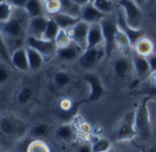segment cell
<instances>
[{
	"instance_id": "obj_15",
	"label": "cell",
	"mask_w": 156,
	"mask_h": 152,
	"mask_svg": "<svg viewBox=\"0 0 156 152\" xmlns=\"http://www.w3.org/2000/svg\"><path fill=\"white\" fill-rule=\"evenodd\" d=\"M132 61L133 70L139 78H145L151 75V67L147 57H142L133 51V53L132 54Z\"/></svg>"
},
{
	"instance_id": "obj_37",
	"label": "cell",
	"mask_w": 156,
	"mask_h": 152,
	"mask_svg": "<svg viewBox=\"0 0 156 152\" xmlns=\"http://www.w3.org/2000/svg\"><path fill=\"white\" fill-rule=\"evenodd\" d=\"M9 70L7 68V65H5V63H1V67H0V81L2 84H4L8 78H9Z\"/></svg>"
},
{
	"instance_id": "obj_47",
	"label": "cell",
	"mask_w": 156,
	"mask_h": 152,
	"mask_svg": "<svg viewBox=\"0 0 156 152\" xmlns=\"http://www.w3.org/2000/svg\"><path fill=\"white\" fill-rule=\"evenodd\" d=\"M4 2H6V0H0V3H4Z\"/></svg>"
},
{
	"instance_id": "obj_8",
	"label": "cell",
	"mask_w": 156,
	"mask_h": 152,
	"mask_svg": "<svg viewBox=\"0 0 156 152\" xmlns=\"http://www.w3.org/2000/svg\"><path fill=\"white\" fill-rule=\"evenodd\" d=\"M90 25L80 20L74 26L68 30L69 36L75 44L80 47L83 50L88 47V35Z\"/></svg>"
},
{
	"instance_id": "obj_29",
	"label": "cell",
	"mask_w": 156,
	"mask_h": 152,
	"mask_svg": "<svg viewBox=\"0 0 156 152\" xmlns=\"http://www.w3.org/2000/svg\"><path fill=\"white\" fill-rule=\"evenodd\" d=\"M91 146L93 152H110L113 148L112 140L106 138L98 139L91 144Z\"/></svg>"
},
{
	"instance_id": "obj_36",
	"label": "cell",
	"mask_w": 156,
	"mask_h": 152,
	"mask_svg": "<svg viewBox=\"0 0 156 152\" xmlns=\"http://www.w3.org/2000/svg\"><path fill=\"white\" fill-rule=\"evenodd\" d=\"M45 11L49 15H55L61 10V3L60 0H49L44 4Z\"/></svg>"
},
{
	"instance_id": "obj_48",
	"label": "cell",
	"mask_w": 156,
	"mask_h": 152,
	"mask_svg": "<svg viewBox=\"0 0 156 152\" xmlns=\"http://www.w3.org/2000/svg\"><path fill=\"white\" fill-rule=\"evenodd\" d=\"M155 52H156V45H155Z\"/></svg>"
},
{
	"instance_id": "obj_5",
	"label": "cell",
	"mask_w": 156,
	"mask_h": 152,
	"mask_svg": "<svg viewBox=\"0 0 156 152\" xmlns=\"http://www.w3.org/2000/svg\"><path fill=\"white\" fill-rule=\"evenodd\" d=\"M134 118L135 113H128L121 123L118 125L116 130L113 134V139L115 141L123 143V142H130L134 138L137 137L135 125H134Z\"/></svg>"
},
{
	"instance_id": "obj_43",
	"label": "cell",
	"mask_w": 156,
	"mask_h": 152,
	"mask_svg": "<svg viewBox=\"0 0 156 152\" xmlns=\"http://www.w3.org/2000/svg\"><path fill=\"white\" fill-rule=\"evenodd\" d=\"M150 76H151V81H152V85H153V86H156V72L152 73Z\"/></svg>"
},
{
	"instance_id": "obj_41",
	"label": "cell",
	"mask_w": 156,
	"mask_h": 152,
	"mask_svg": "<svg viewBox=\"0 0 156 152\" xmlns=\"http://www.w3.org/2000/svg\"><path fill=\"white\" fill-rule=\"evenodd\" d=\"M73 2H74L75 4H77L79 6L82 7V6L88 5V4L91 3V0H73Z\"/></svg>"
},
{
	"instance_id": "obj_19",
	"label": "cell",
	"mask_w": 156,
	"mask_h": 152,
	"mask_svg": "<svg viewBox=\"0 0 156 152\" xmlns=\"http://www.w3.org/2000/svg\"><path fill=\"white\" fill-rule=\"evenodd\" d=\"M133 49L136 54L144 57H148L150 55L155 52V45L150 38L143 36L135 43Z\"/></svg>"
},
{
	"instance_id": "obj_25",
	"label": "cell",
	"mask_w": 156,
	"mask_h": 152,
	"mask_svg": "<svg viewBox=\"0 0 156 152\" xmlns=\"http://www.w3.org/2000/svg\"><path fill=\"white\" fill-rule=\"evenodd\" d=\"M60 3H61L60 12L80 18L81 7L79 6L77 4H75L73 0H60Z\"/></svg>"
},
{
	"instance_id": "obj_33",
	"label": "cell",
	"mask_w": 156,
	"mask_h": 152,
	"mask_svg": "<svg viewBox=\"0 0 156 152\" xmlns=\"http://www.w3.org/2000/svg\"><path fill=\"white\" fill-rule=\"evenodd\" d=\"M70 81H71V77L66 71H58L54 76V82L58 87L65 88L70 83Z\"/></svg>"
},
{
	"instance_id": "obj_45",
	"label": "cell",
	"mask_w": 156,
	"mask_h": 152,
	"mask_svg": "<svg viewBox=\"0 0 156 152\" xmlns=\"http://www.w3.org/2000/svg\"><path fill=\"white\" fill-rule=\"evenodd\" d=\"M48 1H49V0H41V2H42L43 4H45V3H47Z\"/></svg>"
},
{
	"instance_id": "obj_50",
	"label": "cell",
	"mask_w": 156,
	"mask_h": 152,
	"mask_svg": "<svg viewBox=\"0 0 156 152\" xmlns=\"http://www.w3.org/2000/svg\"><path fill=\"white\" fill-rule=\"evenodd\" d=\"M150 152H154V151H150Z\"/></svg>"
},
{
	"instance_id": "obj_18",
	"label": "cell",
	"mask_w": 156,
	"mask_h": 152,
	"mask_svg": "<svg viewBox=\"0 0 156 152\" xmlns=\"http://www.w3.org/2000/svg\"><path fill=\"white\" fill-rule=\"evenodd\" d=\"M101 46H104L101 26L100 23L91 24L88 35V47H97Z\"/></svg>"
},
{
	"instance_id": "obj_35",
	"label": "cell",
	"mask_w": 156,
	"mask_h": 152,
	"mask_svg": "<svg viewBox=\"0 0 156 152\" xmlns=\"http://www.w3.org/2000/svg\"><path fill=\"white\" fill-rule=\"evenodd\" d=\"M32 96H33V91H32L31 88L25 87L19 91V93L17 95V101L21 105L27 104L31 100Z\"/></svg>"
},
{
	"instance_id": "obj_20",
	"label": "cell",
	"mask_w": 156,
	"mask_h": 152,
	"mask_svg": "<svg viewBox=\"0 0 156 152\" xmlns=\"http://www.w3.org/2000/svg\"><path fill=\"white\" fill-rule=\"evenodd\" d=\"M50 17L55 20V22L58 25L60 29L65 30H69V28L74 26L78 22L80 21V18L69 16L62 12H58L55 15H52Z\"/></svg>"
},
{
	"instance_id": "obj_9",
	"label": "cell",
	"mask_w": 156,
	"mask_h": 152,
	"mask_svg": "<svg viewBox=\"0 0 156 152\" xmlns=\"http://www.w3.org/2000/svg\"><path fill=\"white\" fill-rule=\"evenodd\" d=\"M84 80L90 87V99L91 101H98L105 95L104 86L98 75L88 73L84 76Z\"/></svg>"
},
{
	"instance_id": "obj_34",
	"label": "cell",
	"mask_w": 156,
	"mask_h": 152,
	"mask_svg": "<svg viewBox=\"0 0 156 152\" xmlns=\"http://www.w3.org/2000/svg\"><path fill=\"white\" fill-rule=\"evenodd\" d=\"M11 51L8 48L5 39L1 36V47H0V57L2 63H5V65H12L11 63Z\"/></svg>"
},
{
	"instance_id": "obj_26",
	"label": "cell",
	"mask_w": 156,
	"mask_h": 152,
	"mask_svg": "<svg viewBox=\"0 0 156 152\" xmlns=\"http://www.w3.org/2000/svg\"><path fill=\"white\" fill-rule=\"evenodd\" d=\"M49 132H50L49 126L48 124L41 123V124H38V125L32 127L29 130L28 133L35 140H43L48 136Z\"/></svg>"
},
{
	"instance_id": "obj_39",
	"label": "cell",
	"mask_w": 156,
	"mask_h": 152,
	"mask_svg": "<svg viewBox=\"0 0 156 152\" xmlns=\"http://www.w3.org/2000/svg\"><path fill=\"white\" fill-rule=\"evenodd\" d=\"M147 59H148V62H149V65H150V67H151V72L152 73L156 72V52L153 53L152 55H150L147 57Z\"/></svg>"
},
{
	"instance_id": "obj_16",
	"label": "cell",
	"mask_w": 156,
	"mask_h": 152,
	"mask_svg": "<svg viewBox=\"0 0 156 152\" xmlns=\"http://www.w3.org/2000/svg\"><path fill=\"white\" fill-rule=\"evenodd\" d=\"M132 69H133V61L127 56L120 57L113 62V71L115 75L120 78H126Z\"/></svg>"
},
{
	"instance_id": "obj_17",
	"label": "cell",
	"mask_w": 156,
	"mask_h": 152,
	"mask_svg": "<svg viewBox=\"0 0 156 152\" xmlns=\"http://www.w3.org/2000/svg\"><path fill=\"white\" fill-rule=\"evenodd\" d=\"M84 50L79 47L74 42H71L69 46L61 48H58L57 55L58 57L65 61H72L75 59H79L80 55L82 54Z\"/></svg>"
},
{
	"instance_id": "obj_4",
	"label": "cell",
	"mask_w": 156,
	"mask_h": 152,
	"mask_svg": "<svg viewBox=\"0 0 156 152\" xmlns=\"http://www.w3.org/2000/svg\"><path fill=\"white\" fill-rule=\"evenodd\" d=\"M103 33L104 38V48L107 57H111L116 47L115 36L118 30L117 16L113 14L105 16V17L100 22Z\"/></svg>"
},
{
	"instance_id": "obj_44",
	"label": "cell",
	"mask_w": 156,
	"mask_h": 152,
	"mask_svg": "<svg viewBox=\"0 0 156 152\" xmlns=\"http://www.w3.org/2000/svg\"><path fill=\"white\" fill-rule=\"evenodd\" d=\"M110 152H128V150H124V149H114V148H112V150Z\"/></svg>"
},
{
	"instance_id": "obj_12",
	"label": "cell",
	"mask_w": 156,
	"mask_h": 152,
	"mask_svg": "<svg viewBox=\"0 0 156 152\" xmlns=\"http://www.w3.org/2000/svg\"><path fill=\"white\" fill-rule=\"evenodd\" d=\"M48 20L49 17H47L46 16L30 18L27 28V36L42 38L46 31Z\"/></svg>"
},
{
	"instance_id": "obj_40",
	"label": "cell",
	"mask_w": 156,
	"mask_h": 152,
	"mask_svg": "<svg viewBox=\"0 0 156 152\" xmlns=\"http://www.w3.org/2000/svg\"><path fill=\"white\" fill-rule=\"evenodd\" d=\"M76 152H93L92 146L91 144H89V143H83L77 148Z\"/></svg>"
},
{
	"instance_id": "obj_22",
	"label": "cell",
	"mask_w": 156,
	"mask_h": 152,
	"mask_svg": "<svg viewBox=\"0 0 156 152\" xmlns=\"http://www.w3.org/2000/svg\"><path fill=\"white\" fill-rule=\"evenodd\" d=\"M25 9L27 12L28 16H30V18L42 16L46 12L44 4L41 2V0H28Z\"/></svg>"
},
{
	"instance_id": "obj_42",
	"label": "cell",
	"mask_w": 156,
	"mask_h": 152,
	"mask_svg": "<svg viewBox=\"0 0 156 152\" xmlns=\"http://www.w3.org/2000/svg\"><path fill=\"white\" fill-rule=\"evenodd\" d=\"M133 1L135 2V4H136L138 6L142 7V6H144V5H145V3H146L147 0H133Z\"/></svg>"
},
{
	"instance_id": "obj_28",
	"label": "cell",
	"mask_w": 156,
	"mask_h": 152,
	"mask_svg": "<svg viewBox=\"0 0 156 152\" xmlns=\"http://www.w3.org/2000/svg\"><path fill=\"white\" fill-rule=\"evenodd\" d=\"M26 152H52V150L44 140H33L27 145Z\"/></svg>"
},
{
	"instance_id": "obj_38",
	"label": "cell",
	"mask_w": 156,
	"mask_h": 152,
	"mask_svg": "<svg viewBox=\"0 0 156 152\" xmlns=\"http://www.w3.org/2000/svg\"><path fill=\"white\" fill-rule=\"evenodd\" d=\"M6 2L15 8H25L28 0H6Z\"/></svg>"
},
{
	"instance_id": "obj_30",
	"label": "cell",
	"mask_w": 156,
	"mask_h": 152,
	"mask_svg": "<svg viewBox=\"0 0 156 152\" xmlns=\"http://www.w3.org/2000/svg\"><path fill=\"white\" fill-rule=\"evenodd\" d=\"M92 4L104 15L112 14L114 10V3L111 0H93Z\"/></svg>"
},
{
	"instance_id": "obj_13",
	"label": "cell",
	"mask_w": 156,
	"mask_h": 152,
	"mask_svg": "<svg viewBox=\"0 0 156 152\" xmlns=\"http://www.w3.org/2000/svg\"><path fill=\"white\" fill-rule=\"evenodd\" d=\"M107 15H104L100 10H98L92 3H90L81 7L80 11V20L91 25L95 23H100Z\"/></svg>"
},
{
	"instance_id": "obj_2",
	"label": "cell",
	"mask_w": 156,
	"mask_h": 152,
	"mask_svg": "<svg viewBox=\"0 0 156 152\" xmlns=\"http://www.w3.org/2000/svg\"><path fill=\"white\" fill-rule=\"evenodd\" d=\"M0 131L9 140H18L29 132L27 124L18 116L11 113L3 114L0 119Z\"/></svg>"
},
{
	"instance_id": "obj_23",
	"label": "cell",
	"mask_w": 156,
	"mask_h": 152,
	"mask_svg": "<svg viewBox=\"0 0 156 152\" xmlns=\"http://www.w3.org/2000/svg\"><path fill=\"white\" fill-rule=\"evenodd\" d=\"M115 45L118 49H121L122 52H130L133 48L132 43L126 34L122 31L119 27L115 36Z\"/></svg>"
},
{
	"instance_id": "obj_49",
	"label": "cell",
	"mask_w": 156,
	"mask_h": 152,
	"mask_svg": "<svg viewBox=\"0 0 156 152\" xmlns=\"http://www.w3.org/2000/svg\"><path fill=\"white\" fill-rule=\"evenodd\" d=\"M92 2H93V0H91V3H92Z\"/></svg>"
},
{
	"instance_id": "obj_31",
	"label": "cell",
	"mask_w": 156,
	"mask_h": 152,
	"mask_svg": "<svg viewBox=\"0 0 156 152\" xmlns=\"http://www.w3.org/2000/svg\"><path fill=\"white\" fill-rule=\"evenodd\" d=\"M14 10L15 7L11 5L9 3L7 2L0 3V23L3 24L7 22L11 18Z\"/></svg>"
},
{
	"instance_id": "obj_27",
	"label": "cell",
	"mask_w": 156,
	"mask_h": 152,
	"mask_svg": "<svg viewBox=\"0 0 156 152\" xmlns=\"http://www.w3.org/2000/svg\"><path fill=\"white\" fill-rule=\"evenodd\" d=\"M59 30H60V27L58 26V25L55 22L54 19L49 17L46 31H45L42 38L45 40H48V41H55Z\"/></svg>"
},
{
	"instance_id": "obj_1",
	"label": "cell",
	"mask_w": 156,
	"mask_h": 152,
	"mask_svg": "<svg viewBox=\"0 0 156 152\" xmlns=\"http://www.w3.org/2000/svg\"><path fill=\"white\" fill-rule=\"evenodd\" d=\"M30 16L25 8H15L11 18L1 24V36L5 39L11 53L14 44H22L25 36H27V28Z\"/></svg>"
},
{
	"instance_id": "obj_46",
	"label": "cell",
	"mask_w": 156,
	"mask_h": 152,
	"mask_svg": "<svg viewBox=\"0 0 156 152\" xmlns=\"http://www.w3.org/2000/svg\"><path fill=\"white\" fill-rule=\"evenodd\" d=\"M111 1H112L113 3H115V2H118V3H119V1H120V0H111Z\"/></svg>"
},
{
	"instance_id": "obj_3",
	"label": "cell",
	"mask_w": 156,
	"mask_h": 152,
	"mask_svg": "<svg viewBox=\"0 0 156 152\" xmlns=\"http://www.w3.org/2000/svg\"><path fill=\"white\" fill-rule=\"evenodd\" d=\"M149 98H145L138 105L135 110L134 125L137 133V138L142 141L147 142L153 136V124L151 119V114L148 108Z\"/></svg>"
},
{
	"instance_id": "obj_10",
	"label": "cell",
	"mask_w": 156,
	"mask_h": 152,
	"mask_svg": "<svg viewBox=\"0 0 156 152\" xmlns=\"http://www.w3.org/2000/svg\"><path fill=\"white\" fill-rule=\"evenodd\" d=\"M27 45L28 47L38 51L41 55H43V57L50 56L58 50L55 41H48L43 38L27 36Z\"/></svg>"
},
{
	"instance_id": "obj_21",
	"label": "cell",
	"mask_w": 156,
	"mask_h": 152,
	"mask_svg": "<svg viewBox=\"0 0 156 152\" xmlns=\"http://www.w3.org/2000/svg\"><path fill=\"white\" fill-rule=\"evenodd\" d=\"M27 57L29 63V69L32 71L39 70L44 63L43 55H41L38 51L28 47H27Z\"/></svg>"
},
{
	"instance_id": "obj_14",
	"label": "cell",
	"mask_w": 156,
	"mask_h": 152,
	"mask_svg": "<svg viewBox=\"0 0 156 152\" xmlns=\"http://www.w3.org/2000/svg\"><path fill=\"white\" fill-rule=\"evenodd\" d=\"M11 63L14 67L19 71L26 72L29 70V63L27 57V47H20L15 50L11 55Z\"/></svg>"
},
{
	"instance_id": "obj_32",
	"label": "cell",
	"mask_w": 156,
	"mask_h": 152,
	"mask_svg": "<svg viewBox=\"0 0 156 152\" xmlns=\"http://www.w3.org/2000/svg\"><path fill=\"white\" fill-rule=\"evenodd\" d=\"M72 42L69 34L68 32V30L65 29H60L56 39H55V43L58 48H61V47H65L67 46H69L70 43Z\"/></svg>"
},
{
	"instance_id": "obj_24",
	"label": "cell",
	"mask_w": 156,
	"mask_h": 152,
	"mask_svg": "<svg viewBox=\"0 0 156 152\" xmlns=\"http://www.w3.org/2000/svg\"><path fill=\"white\" fill-rule=\"evenodd\" d=\"M55 135L59 140L69 141L74 137V129L70 124H62L56 129Z\"/></svg>"
},
{
	"instance_id": "obj_6",
	"label": "cell",
	"mask_w": 156,
	"mask_h": 152,
	"mask_svg": "<svg viewBox=\"0 0 156 152\" xmlns=\"http://www.w3.org/2000/svg\"><path fill=\"white\" fill-rule=\"evenodd\" d=\"M122 8L127 24L134 29H142L143 12L133 0H120L118 3Z\"/></svg>"
},
{
	"instance_id": "obj_11",
	"label": "cell",
	"mask_w": 156,
	"mask_h": 152,
	"mask_svg": "<svg viewBox=\"0 0 156 152\" xmlns=\"http://www.w3.org/2000/svg\"><path fill=\"white\" fill-rule=\"evenodd\" d=\"M117 24H118V27L123 31L126 36L129 37L131 43H132V46L133 47V46L135 45V43L143 36H144V33L142 29H134L133 27H131L127 22H126V19H125V16H124V14L122 10L121 7H119L118 11H117Z\"/></svg>"
},
{
	"instance_id": "obj_7",
	"label": "cell",
	"mask_w": 156,
	"mask_h": 152,
	"mask_svg": "<svg viewBox=\"0 0 156 152\" xmlns=\"http://www.w3.org/2000/svg\"><path fill=\"white\" fill-rule=\"evenodd\" d=\"M106 56L104 46L97 47H88L86 48L78 59L80 66L85 70L93 69L101 58Z\"/></svg>"
},
{
	"instance_id": "obj_51",
	"label": "cell",
	"mask_w": 156,
	"mask_h": 152,
	"mask_svg": "<svg viewBox=\"0 0 156 152\" xmlns=\"http://www.w3.org/2000/svg\"><path fill=\"white\" fill-rule=\"evenodd\" d=\"M6 152H10V151H6Z\"/></svg>"
}]
</instances>
